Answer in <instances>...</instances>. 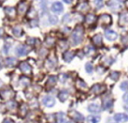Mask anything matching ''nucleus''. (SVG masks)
Returning <instances> with one entry per match:
<instances>
[{
	"label": "nucleus",
	"instance_id": "f257e3e1",
	"mask_svg": "<svg viewBox=\"0 0 128 123\" xmlns=\"http://www.w3.org/2000/svg\"><path fill=\"white\" fill-rule=\"evenodd\" d=\"M83 38V28L80 25H78L71 35V41L73 45H78L82 42Z\"/></svg>",
	"mask_w": 128,
	"mask_h": 123
},
{
	"label": "nucleus",
	"instance_id": "f03ea898",
	"mask_svg": "<svg viewBox=\"0 0 128 123\" xmlns=\"http://www.w3.org/2000/svg\"><path fill=\"white\" fill-rule=\"evenodd\" d=\"M108 6L111 10H113V11H117L122 9V4L120 0H110V1L108 2Z\"/></svg>",
	"mask_w": 128,
	"mask_h": 123
},
{
	"label": "nucleus",
	"instance_id": "7ed1b4c3",
	"mask_svg": "<svg viewBox=\"0 0 128 123\" xmlns=\"http://www.w3.org/2000/svg\"><path fill=\"white\" fill-rule=\"evenodd\" d=\"M29 53V47H27L26 45H19L18 47L16 48V54L19 56H24Z\"/></svg>",
	"mask_w": 128,
	"mask_h": 123
},
{
	"label": "nucleus",
	"instance_id": "20e7f679",
	"mask_svg": "<svg viewBox=\"0 0 128 123\" xmlns=\"http://www.w3.org/2000/svg\"><path fill=\"white\" fill-rule=\"evenodd\" d=\"M19 67H20V70L24 74L29 75V74H31V73H32V68H31V66L29 65L27 62H22Z\"/></svg>",
	"mask_w": 128,
	"mask_h": 123
},
{
	"label": "nucleus",
	"instance_id": "39448f33",
	"mask_svg": "<svg viewBox=\"0 0 128 123\" xmlns=\"http://www.w3.org/2000/svg\"><path fill=\"white\" fill-rule=\"evenodd\" d=\"M43 104L47 106V107H52L54 104H55V100H54L52 97H50V96H47V97H44L42 100Z\"/></svg>",
	"mask_w": 128,
	"mask_h": 123
},
{
	"label": "nucleus",
	"instance_id": "423d86ee",
	"mask_svg": "<svg viewBox=\"0 0 128 123\" xmlns=\"http://www.w3.org/2000/svg\"><path fill=\"white\" fill-rule=\"evenodd\" d=\"M63 10H64V7H63V5L60 2H55L52 6V12L56 13V14L61 13L63 11Z\"/></svg>",
	"mask_w": 128,
	"mask_h": 123
},
{
	"label": "nucleus",
	"instance_id": "0eeeda50",
	"mask_svg": "<svg viewBox=\"0 0 128 123\" xmlns=\"http://www.w3.org/2000/svg\"><path fill=\"white\" fill-rule=\"evenodd\" d=\"M114 119L120 123H124V122H126L128 120V116L126 114H122V113L116 114V115L114 116Z\"/></svg>",
	"mask_w": 128,
	"mask_h": 123
},
{
	"label": "nucleus",
	"instance_id": "6e6552de",
	"mask_svg": "<svg viewBox=\"0 0 128 123\" xmlns=\"http://www.w3.org/2000/svg\"><path fill=\"white\" fill-rule=\"evenodd\" d=\"M69 116L76 121H83L84 120V116H82L80 113L77 112V111H71L69 113Z\"/></svg>",
	"mask_w": 128,
	"mask_h": 123
},
{
	"label": "nucleus",
	"instance_id": "1a4fd4ad",
	"mask_svg": "<svg viewBox=\"0 0 128 123\" xmlns=\"http://www.w3.org/2000/svg\"><path fill=\"white\" fill-rule=\"evenodd\" d=\"M100 22L103 24V25H110L112 22V20H111V17H110L108 14H103L100 16Z\"/></svg>",
	"mask_w": 128,
	"mask_h": 123
},
{
	"label": "nucleus",
	"instance_id": "9d476101",
	"mask_svg": "<svg viewBox=\"0 0 128 123\" xmlns=\"http://www.w3.org/2000/svg\"><path fill=\"white\" fill-rule=\"evenodd\" d=\"M119 24L122 26H125V25H128V14L126 12H124V13L121 14L120 20H119Z\"/></svg>",
	"mask_w": 128,
	"mask_h": 123
},
{
	"label": "nucleus",
	"instance_id": "9b49d317",
	"mask_svg": "<svg viewBox=\"0 0 128 123\" xmlns=\"http://www.w3.org/2000/svg\"><path fill=\"white\" fill-rule=\"evenodd\" d=\"M105 36L108 40H115L117 39V33L112 31V30H106Z\"/></svg>",
	"mask_w": 128,
	"mask_h": 123
},
{
	"label": "nucleus",
	"instance_id": "f8f14e48",
	"mask_svg": "<svg viewBox=\"0 0 128 123\" xmlns=\"http://www.w3.org/2000/svg\"><path fill=\"white\" fill-rule=\"evenodd\" d=\"M105 87L104 86H102V85H94V87H92V92H94V93H96V94H101L102 92H104L105 91Z\"/></svg>",
	"mask_w": 128,
	"mask_h": 123
},
{
	"label": "nucleus",
	"instance_id": "ddd939ff",
	"mask_svg": "<svg viewBox=\"0 0 128 123\" xmlns=\"http://www.w3.org/2000/svg\"><path fill=\"white\" fill-rule=\"evenodd\" d=\"M14 96V92L11 89H6L1 92V97L3 99H10Z\"/></svg>",
	"mask_w": 128,
	"mask_h": 123
},
{
	"label": "nucleus",
	"instance_id": "4468645a",
	"mask_svg": "<svg viewBox=\"0 0 128 123\" xmlns=\"http://www.w3.org/2000/svg\"><path fill=\"white\" fill-rule=\"evenodd\" d=\"M17 11L20 14H24L26 11H27V4L25 3V2H22V3L19 4L18 6V9H17Z\"/></svg>",
	"mask_w": 128,
	"mask_h": 123
},
{
	"label": "nucleus",
	"instance_id": "2eb2a0df",
	"mask_svg": "<svg viewBox=\"0 0 128 123\" xmlns=\"http://www.w3.org/2000/svg\"><path fill=\"white\" fill-rule=\"evenodd\" d=\"M74 55L75 54L72 52V51H66V53L64 54V61H66V62H70L73 59V57H74Z\"/></svg>",
	"mask_w": 128,
	"mask_h": 123
},
{
	"label": "nucleus",
	"instance_id": "dca6fc26",
	"mask_svg": "<svg viewBox=\"0 0 128 123\" xmlns=\"http://www.w3.org/2000/svg\"><path fill=\"white\" fill-rule=\"evenodd\" d=\"M88 110H89L91 113H94V114H96V113L100 112V106L97 104H94V103H92L88 106Z\"/></svg>",
	"mask_w": 128,
	"mask_h": 123
},
{
	"label": "nucleus",
	"instance_id": "f3484780",
	"mask_svg": "<svg viewBox=\"0 0 128 123\" xmlns=\"http://www.w3.org/2000/svg\"><path fill=\"white\" fill-rule=\"evenodd\" d=\"M5 11H6V13L10 18H14L16 16V10L14 8H6Z\"/></svg>",
	"mask_w": 128,
	"mask_h": 123
},
{
	"label": "nucleus",
	"instance_id": "a211bd4d",
	"mask_svg": "<svg viewBox=\"0 0 128 123\" xmlns=\"http://www.w3.org/2000/svg\"><path fill=\"white\" fill-rule=\"evenodd\" d=\"M58 97H59V100H60L61 101H66V100H68V92L66 90H62L59 93V95H58Z\"/></svg>",
	"mask_w": 128,
	"mask_h": 123
},
{
	"label": "nucleus",
	"instance_id": "6ab92c4d",
	"mask_svg": "<svg viewBox=\"0 0 128 123\" xmlns=\"http://www.w3.org/2000/svg\"><path fill=\"white\" fill-rule=\"evenodd\" d=\"M92 42L96 44V45H97V46H100L102 44V37H101V35L97 34L96 36H94V38H92Z\"/></svg>",
	"mask_w": 128,
	"mask_h": 123
},
{
	"label": "nucleus",
	"instance_id": "aec40b11",
	"mask_svg": "<svg viewBox=\"0 0 128 123\" xmlns=\"http://www.w3.org/2000/svg\"><path fill=\"white\" fill-rule=\"evenodd\" d=\"M5 63H6V66H8V67H12L17 63V60L14 57H8L6 59Z\"/></svg>",
	"mask_w": 128,
	"mask_h": 123
},
{
	"label": "nucleus",
	"instance_id": "412c9836",
	"mask_svg": "<svg viewBox=\"0 0 128 123\" xmlns=\"http://www.w3.org/2000/svg\"><path fill=\"white\" fill-rule=\"evenodd\" d=\"M56 119L58 123H64L66 122V115L64 113H58L56 115Z\"/></svg>",
	"mask_w": 128,
	"mask_h": 123
},
{
	"label": "nucleus",
	"instance_id": "4be33fe9",
	"mask_svg": "<svg viewBox=\"0 0 128 123\" xmlns=\"http://www.w3.org/2000/svg\"><path fill=\"white\" fill-rule=\"evenodd\" d=\"M103 103H104V109H108L112 106V103H113V102H112V100H111V99L107 98L104 100Z\"/></svg>",
	"mask_w": 128,
	"mask_h": 123
},
{
	"label": "nucleus",
	"instance_id": "5701e85b",
	"mask_svg": "<svg viewBox=\"0 0 128 123\" xmlns=\"http://www.w3.org/2000/svg\"><path fill=\"white\" fill-rule=\"evenodd\" d=\"M96 21V18L94 14H88L87 15V17H86V22H87V24L92 25V24H94Z\"/></svg>",
	"mask_w": 128,
	"mask_h": 123
},
{
	"label": "nucleus",
	"instance_id": "b1692460",
	"mask_svg": "<svg viewBox=\"0 0 128 123\" xmlns=\"http://www.w3.org/2000/svg\"><path fill=\"white\" fill-rule=\"evenodd\" d=\"M27 111H28V107H27V105L26 104H22L21 106V108H20V115L21 116H24L27 114Z\"/></svg>",
	"mask_w": 128,
	"mask_h": 123
},
{
	"label": "nucleus",
	"instance_id": "393cba45",
	"mask_svg": "<svg viewBox=\"0 0 128 123\" xmlns=\"http://www.w3.org/2000/svg\"><path fill=\"white\" fill-rule=\"evenodd\" d=\"M56 84V77L55 76H50L49 80H48V82H47V86L49 87H54V85Z\"/></svg>",
	"mask_w": 128,
	"mask_h": 123
},
{
	"label": "nucleus",
	"instance_id": "a878e982",
	"mask_svg": "<svg viewBox=\"0 0 128 123\" xmlns=\"http://www.w3.org/2000/svg\"><path fill=\"white\" fill-rule=\"evenodd\" d=\"M13 34L16 37H21L22 35V29L20 26H15L13 27Z\"/></svg>",
	"mask_w": 128,
	"mask_h": 123
},
{
	"label": "nucleus",
	"instance_id": "bb28decb",
	"mask_svg": "<svg viewBox=\"0 0 128 123\" xmlns=\"http://www.w3.org/2000/svg\"><path fill=\"white\" fill-rule=\"evenodd\" d=\"M99 120H100L99 116H91L87 117V122L88 123H97V122H99Z\"/></svg>",
	"mask_w": 128,
	"mask_h": 123
},
{
	"label": "nucleus",
	"instance_id": "cd10ccee",
	"mask_svg": "<svg viewBox=\"0 0 128 123\" xmlns=\"http://www.w3.org/2000/svg\"><path fill=\"white\" fill-rule=\"evenodd\" d=\"M20 82H21L22 87H27V86L30 85V79L27 78V77H24H24H22L21 80H20Z\"/></svg>",
	"mask_w": 128,
	"mask_h": 123
},
{
	"label": "nucleus",
	"instance_id": "c85d7f7f",
	"mask_svg": "<svg viewBox=\"0 0 128 123\" xmlns=\"http://www.w3.org/2000/svg\"><path fill=\"white\" fill-rule=\"evenodd\" d=\"M88 9H89V5H88V3H86V2L82 3L78 7V10H80V11H87Z\"/></svg>",
	"mask_w": 128,
	"mask_h": 123
},
{
	"label": "nucleus",
	"instance_id": "c756f323",
	"mask_svg": "<svg viewBox=\"0 0 128 123\" xmlns=\"http://www.w3.org/2000/svg\"><path fill=\"white\" fill-rule=\"evenodd\" d=\"M16 107H17V103H16L15 101H8V104H7V108L8 109L12 110V109H15Z\"/></svg>",
	"mask_w": 128,
	"mask_h": 123
},
{
	"label": "nucleus",
	"instance_id": "7c9ffc66",
	"mask_svg": "<svg viewBox=\"0 0 128 123\" xmlns=\"http://www.w3.org/2000/svg\"><path fill=\"white\" fill-rule=\"evenodd\" d=\"M77 87H80V88H86V87H87V85H86L82 80H78V81H77Z\"/></svg>",
	"mask_w": 128,
	"mask_h": 123
},
{
	"label": "nucleus",
	"instance_id": "2f4dec72",
	"mask_svg": "<svg viewBox=\"0 0 128 123\" xmlns=\"http://www.w3.org/2000/svg\"><path fill=\"white\" fill-rule=\"evenodd\" d=\"M119 76H120V73H118V72H112V73H110V78H111V79H113L114 81L118 80Z\"/></svg>",
	"mask_w": 128,
	"mask_h": 123
},
{
	"label": "nucleus",
	"instance_id": "473e14b6",
	"mask_svg": "<svg viewBox=\"0 0 128 123\" xmlns=\"http://www.w3.org/2000/svg\"><path fill=\"white\" fill-rule=\"evenodd\" d=\"M94 5L97 9H100L103 6V0H94Z\"/></svg>",
	"mask_w": 128,
	"mask_h": 123
},
{
	"label": "nucleus",
	"instance_id": "72a5a7b5",
	"mask_svg": "<svg viewBox=\"0 0 128 123\" xmlns=\"http://www.w3.org/2000/svg\"><path fill=\"white\" fill-rule=\"evenodd\" d=\"M121 89L122 90H128V82H122L121 84Z\"/></svg>",
	"mask_w": 128,
	"mask_h": 123
},
{
	"label": "nucleus",
	"instance_id": "f704fd0d",
	"mask_svg": "<svg viewBox=\"0 0 128 123\" xmlns=\"http://www.w3.org/2000/svg\"><path fill=\"white\" fill-rule=\"evenodd\" d=\"M122 43L124 44L125 46H127L128 47V35L122 36Z\"/></svg>",
	"mask_w": 128,
	"mask_h": 123
},
{
	"label": "nucleus",
	"instance_id": "c9c22d12",
	"mask_svg": "<svg viewBox=\"0 0 128 123\" xmlns=\"http://www.w3.org/2000/svg\"><path fill=\"white\" fill-rule=\"evenodd\" d=\"M86 71H87V73H92V65L91 64V63H87L86 64Z\"/></svg>",
	"mask_w": 128,
	"mask_h": 123
},
{
	"label": "nucleus",
	"instance_id": "e433bc0d",
	"mask_svg": "<svg viewBox=\"0 0 128 123\" xmlns=\"http://www.w3.org/2000/svg\"><path fill=\"white\" fill-rule=\"evenodd\" d=\"M50 24L55 25V24H57V22H58V19H57V17H55V16H50Z\"/></svg>",
	"mask_w": 128,
	"mask_h": 123
},
{
	"label": "nucleus",
	"instance_id": "4c0bfd02",
	"mask_svg": "<svg viewBox=\"0 0 128 123\" xmlns=\"http://www.w3.org/2000/svg\"><path fill=\"white\" fill-rule=\"evenodd\" d=\"M46 43L49 44V45H52L54 44V39L52 38H48L46 40Z\"/></svg>",
	"mask_w": 128,
	"mask_h": 123
},
{
	"label": "nucleus",
	"instance_id": "58836bf2",
	"mask_svg": "<svg viewBox=\"0 0 128 123\" xmlns=\"http://www.w3.org/2000/svg\"><path fill=\"white\" fill-rule=\"evenodd\" d=\"M3 123H14V121L11 119V118H6L3 121Z\"/></svg>",
	"mask_w": 128,
	"mask_h": 123
},
{
	"label": "nucleus",
	"instance_id": "ea45409f",
	"mask_svg": "<svg viewBox=\"0 0 128 123\" xmlns=\"http://www.w3.org/2000/svg\"><path fill=\"white\" fill-rule=\"evenodd\" d=\"M124 101L125 102H128V93L124 95Z\"/></svg>",
	"mask_w": 128,
	"mask_h": 123
},
{
	"label": "nucleus",
	"instance_id": "a19ab883",
	"mask_svg": "<svg viewBox=\"0 0 128 123\" xmlns=\"http://www.w3.org/2000/svg\"><path fill=\"white\" fill-rule=\"evenodd\" d=\"M3 33H4V30L2 28H0V38L3 36Z\"/></svg>",
	"mask_w": 128,
	"mask_h": 123
},
{
	"label": "nucleus",
	"instance_id": "79ce46f5",
	"mask_svg": "<svg viewBox=\"0 0 128 123\" xmlns=\"http://www.w3.org/2000/svg\"><path fill=\"white\" fill-rule=\"evenodd\" d=\"M66 3H68V4H70L72 2V0H64Z\"/></svg>",
	"mask_w": 128,
	"mask_h": 123
},
{
	"label": "nucleus",
	"instance_id": "37998d69",
	"mask_svg": "<svg viewBox=\"0 0 128 123\" xmlns=\"http://www.w3.org/2000/svg\"><path fill=\"white\" fill-rule=\"evenodd\" d=\"M27 123H38L36 121H33V120H30V121H28Z\"/></svg>",
	"mask_w": 128,
	"mask_h": 123
},
{
	"label": "nucleus",
	"instance_id": "c03bdc74",
	"mask_svg": "<svg viewBox=\"0 0 128 123\" xmlns=\"http://www.w3.org/2000/svg\"><path fill=\"white\" fill-rule=\"evenodd\" d=\"M125 3H126V7L128 8V0H127V1H126V2H125Z\"/></svg>",
	"mask_w": 128,
	"mask_h": 123
},
{
	"label": "nucleus",
	"instance_id": "a18cd8bd",
	"mask_svg": "<svg viewBox=\"0 0 128 123\" xmlns=\"http://www.w3.org/2000/svg\"><path fill=\"white\" fill-rule=\"evenodd\" d=\"M1 68H2V63L0 62V69H1Z\"/></svg>",
	"mask_w": 128,
	"mask_h": 123
},
{
	"label": "nucleus",
	"instance_id": "49530a36",
	"mask_svg": "<svg viewBox=\"0 0 128 123\" xmlns=\"http://www.w3.org/2000/svg\"><path fill=\"white\" fill-rule=\"evenodd\" d=\"M3 1H5V0H0V2H3Z\"/></svg>",
	"mask_w": 128,
	"mask_h": 123
}]
</instances>
